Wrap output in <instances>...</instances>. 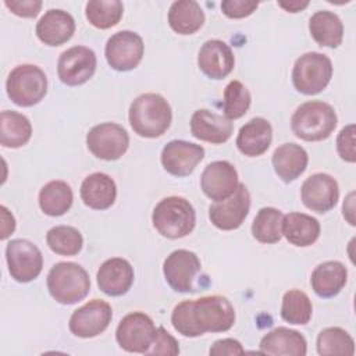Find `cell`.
Here are the masks:
<instances>
[{"label":"cell","instance_id":"obj_1","mask_svg":"<svg viewBox=\"0 0 356 356\" xmlns=\"http://www.w3.org/2000/svg\"><path fill=\"white\" fill-rule=\"evenodd\" d=\"M235 323L231 302L220 295L202 296L178 303L171 314V324L184 337L195 338L204 332H224Z\"/></svg>","mask_w":356,"mask_h":356},{"label":"cell","instance_id":"obj_2","mask_svg":"<svg viewBox=\"0 0 356 356\" xmlns=\"http://www.w3.org/2000/svg\"><path fill=\"white\" fill-rule=\"evenodd\" d=\"M129 124L142 138H159L171 125L172 113L168 102L159 93H143L129 107Z\"/></svg>","mask_w":356,"mask_h":356},{"label":"cell","instance_id":"obj_3","mask_svg":"<svg viewBox=\"0 0 356 356\" xmlns=\"http://www.w3.org/2000/svg\"><path fill=\"white\" fill-rule=\"evenodd\" d=\"M337 122L338 118L332 106L320 100L300 104L291 118L293 134L307 142L327 139L334 132Z\"/></svg>","mask_w":356,"mask_h":356},{"label":"cell","instance_id":"obj_4","mask_svg":"<svg viewBox=\"0 0 356 356\" xmlns=\"http://www.w3.org/2000/svg\"><path fill=\"white\" fill-rule=\"evenodd\" d=\"M152 222L160 235L170 239H178L193 231L196 213L185 197L168 196L156 204L152 214Z\"/></svg>","mask_w":356,"mask_h":356},{"label":"cell","instance_id":"obj_5","mask_svg":"<svg viewBox=\"0 0 356 356\" xmlns=\"http://www.w3.org/2000/svg\"><path fill=\"white\" fill-rule=\"evenodd\" d=\"M47 289L56 302L74 305L89 293L90 278L82 266L72 261H60L47 274Z\"/></svg>","mask_w":356,"mask_h":356},{"label":"cell","instance_id":"obj_6","mask_svg":"<svg viewBox=\"0 0 356 356\" xmlns=\"http://www.w3.org/2000/svg\"><path fill=\"white\" fill-rule=\"evenodd\" d=\"M6 89L14 104L31 107L46 96L47 76L38 65L21 64L8 74Z\"/></svg>","mask_w":356,"mask_h":356},{"label":"cell","instance_id":"obj_7","mask_svg":"<svg viewBox=\"0 0 356 356\" xmlns=\"http://www.w3.org/2000/svg\"><path fill=\"white\" fill-rule=\"evenodd\" d=\"M332 76L331 60L317 51L302 54L293 64L292 83L303 95H317L327 88Z\"/></svg>","mask_w":356,"mask_h":356},{"label":"cell","instance_id":"obj_8","mask_svg":"<svg viewBox=\"0 0 356 356\" xmlns=\"http://www.w3.org/2000/svg\"><path fill=\"white\" fill-rule=\"evenodd\" d=\"M6 260L11 278L29 282L42 271L43 256L39 248L28 239H13L6 248Z\"/></svg>","mask_w":356,"mask_h":356},{"label":"cell","instance_id":"obj_9","mask_svg":"<svg viewBox=\"0 0 356 356\" xmlns=\"http://www.w3.org/2000/svg\"><path fill=\"white\" fill-rule=\"evenodd\" d=\"M86 146L93 156L102 160H118L129 146L127 131L115 122L95 125L86 135Z\"/></svg>","mask_w":356,"mask_h":356},{"label":"cell","instance_id":"obj_10","mask_svg":"<svg viewBox=\"0 0 356 356\" xmlns=\"http://www.w3.org/2000/svg\"><path fill=\"white\" fill-rule=\"evenodd\" d=\"M154 332L153 320L142 312H134L120 321L115 330V339L127 352L146 353L152 345Z\"/></svg>","mask_w":356,"mask_h":356},{"label":"cell","instance_id":"obj_11","mask_svg":"<svg viewBox=\"0 0 356 356\" xmlns=\"http://www.w3.org/2000/svg\"><path fill=\"white\" fill-rule=\"evenodd\" d=\"M145 44L142 38L132 31H120L106 43V60L115 71H131L142 61Z\"/></svg>","mask_w":356,"mask_h":356},{"label":"cell","instance_id":"obj_12","mask_svg":"<svg viewBox=\"0 0 356 356\" xmlns=\"http://www.w3.org/2000/svg\"><path fill=\"white\" fill-rule=\"evenodd\" d=\"M111 318V306L102 299H92L71 314L68 328L75 337L93 338L108 327Z\"/></svg>","mask_w":356,"mask_h":356},{"label":"cell","instance_id":"obj_13","mask_svg":"<svg viewBox=\"0 0 356 356\" xmlns=\"http://www.w3.org/2000/svg\"><path fill=\"white\" fill-rule=\"evenodd\" d=\"M96 70V54L86 46H74L61 53L57 74L63 83L78 86L88 82Z\"/></svg>","mask_w":356,"mask_h":356},{"label":"cell","instance_id":"obj_14","mask_svg":"<svg viewBox=\"0 0 356 356\" xmlns=\"http://www.w3.org/2000/svg\"><path fill=\"white\" fill-rule=\"evenodd\" d=\"M250 209V195L243 184L224 200L216 202L209 207V218L214 227L222 231H232L242 225Z\"/></svg>","mask_w":356,"mask_h":356},{"label":"cell","instance_id":"obj_15","mask_svg":"<svg viewBox=\"0 0 356 356\" xmlns=\"http://www.w3.org/2000/svg\"><path fill=\"white\" fill-rule=\"evenodd\" d=\"M200 260L196 253L178 249L167 256L163 263V273L167 284L177 292H192L193 280L200 271Z\"/></svg>","mask_w":356,"mask_h":356},{"label":"cell","instance_id":"obj_16","mask_svg":"<svg viewBox=\"0 0 356 356\" xmlns=\"http://www.w3.org/2000/svg\"><path fill=\"white\" fill-rule=\"evenodd\" d=\"M238 185L236 168L227 160H218L207 164L200 177L203 193L214 202L228 199L236 191Z\"/></svg>","mask_w":356,"mask_h":356},{"label":"cell","instance_id":"obj_17","mask_svg":"<svg viewBox=\"0 0 356 356\" xmlns=\"http://www.w3.org/2000/svg\"><path fill=\"white\" fill-rule=\"evenodd\" d=\"M300 197L303 204L312 211L327 213L338 202V182L330 174H313L303 182L300 189Z\"/></svg>","mask_w":356,"mask_h":356},{"label":"cell","instance_id":"obj_18","mask_svg":"<svg viewBox=\"0 0 356 356\" xmlns=\"http://www.w3.org/2000/svg\"><path fill=\"white\" fill-rule=\"evenodd\" d=\"M204 149L186 140H171L161 150V164L167 172L175 177H186L203 160Z\"/></svg>","mask_w":356,"mask_h":356},{"label":"cell","instance_id":"obj_19","mask_svg":"<svg viewBox=\"0 0 356 356\" xmlns=\"http://www.w3.org/2000/svg\"><path fill=\"white\" fill-rule=\"evenodd\" d=\"M197 65L210 79H222L231 74L235 65V57L231 47L218 39L207 40L199 50Z\"/></svg>","mask_w":356,"mask_h":356},{"label":"cell","instance_id":"obj_20","mask_svg":"<svg viewBox=\"0 0 356 356\" xmlns=\"http://www.w3.org/2000/svg\"><path fill=\"white\" fill-rule=\"evenodd\" d=\"M99 289L108 296H121L129 291L134 284V268L131 263L121 257L106 260L96 274Z\"/></svg>","mask_w":356,"mask_h":356},{"label":"cell","instance_id":"obj_21","mask_svg":"<svg viewBox=\"0 0 356 356\" xmlns=\"http://www.w3.org/2000/svg\"><path fill=\"white\" fill-rule=\"evenodd\" d=\"M232 131L231 120L207 108L196 110L191 117V132L199 140L220 145L231 138Z\"/></svg>","mask_w":356,"mask_h":356},{"label":"cell","instance_id":"obj_22","mask_svg":"<svg viewBox=\"0 0 356 356\" xmlns=\"http://www.w3.org/2000/svg\"><path fill=\"white\" fill-rule=\"evenodd\" d=\"M74 32V17L58 8L46 11L36 24V35L39 40L47 46H61L72 38Z\"/></svg>","mask_w":356,"mask_h":356},{"label":"cell","instance_id":"obj_23","mask_svg":"<svg viewBox=\"0 0 356 356\" xmlns=\"http://www.w3.org/2000/svg\"><path fill=\"white\" fill-rule=\"evenodd\" d=\"M271 139V124L266 118L256 117L241 127L236 136V147L242 154L248 157H257L267 152Z\"/></svg>","mask_w":356,"mask_h":356},{"label":"cell","instance_id":"obj_24","mask_svg":"<svg viewBox=\"0 0 356 356\" xmlns=\"http://www.w3.org/2000/svg\"><path fill=\"white\" fill-rule=\"evenodd\" d=\"M259 346L260 353L264 355L305 356L307 352V342L305 337L300 332L286 327H278L266 334Z\"/></svg>","mask_w":356,"mask_h":356},{"label":"cell","instance_id":"obj_25","mask_svg":"<svg viewBox=\"0 0 356 356\" xmlns=\"http://www.w3.org/2000/svg\"><path fill=\"white\" fill-rule=\"evenodd\" d=\"M117 197V186L114 179L104 172H93L88 175L81 185V199L95 210H106L111 207Z\"/></svg>","mask_w":356,"mask_h":356},{"label":"cell","instance_id":"obj_26","mask_svg":"<svg viewBox=\"0 0 356 356\" xmlns=\"http://www.w3.org/2000/svg\"><path fill=\"white\" fill-rule=\"evenodd\" d=\"M273 167L284 182H292L300 177L309 163L307 152L296 143H284L273 153Z\"/></svg>","mask_w":356,"mask_h":356},{"label":"cell","instance_id":"obj_27","mask_svg":"<svg viewBox=\"0 0 356 356\" xmlns=\"http://www.w3.org/2000/svg\"><path fill=\"white\" fill-rule=\"evenodd\" d=\"M348 280L346 267L337 260H330L318 264L310 278V284L316 295L320 298L337 296L345 286Z\"/></svg>","mask_w":356,"mask_h":356},{"label":"cell","instance_id":"obj_28","mask_svg":"<svg viewBox=\"0 0 356 356\" xmlns=\"http://www.w3.org/2000/svg\"><path fill=\"white\" fill-rule=\"evenodd\" d=\"M282 235L295 246L306 248L320 236V222L305 213H288L282 220Z\"/></svg>","mask_w":356,"mask_h":356},{"label":"cell","instance_id":"obj_29","mask_svg":"<svg viewBox=\"0 0 356 356\" xmlns=\"http://www.w3.org/2000/svg\"><path fill=\"white\" fill-rule=\"evenodd\" d=\"M204 24V13L193 0L174 1L168 11V25L179 35H192Z\"/></svg>","mask_w":356,"mask_h":356},{"label":"cell","instance_id":"obj_30","mask_svg":"<svg viewBox=\"0 0 356 356\" xmlns=\"http://www.w3.org/2000/svg\"><path fill=\"white\" fill-rule=\"evenodd\" d=\"M309 31L312 38L325 47L335 49L342 43L343 25L339 17L331 11H317L309 19Z\"/></svg>","mask_w":356,"mask_h":356},{"label":"cell","instance_id":"obj_31","mask_svg":"<svg viewBox=\"0 0 356 356\" xmlns=\"http://www.w3.org/2000/svg\"><path fill=\"white\" fill-rule=\"evenodd\" d=\"M32 125L29 120L17 111L4 110L0 115V143L4 147L17 149L29 142Z\"/></svg>","mask_w":356,"mask_h":356},{"label":"cell","instance_id":"obj_32","mask_svg":"<svg viewBox=\"0 0 356 356\" xmlns=\"http://www.w3.org/2000/svg\"><path fill=\"white\" fill-rule=\"evenodd\" d=\"M72 200V189L64 181H50L39 192V206L50 217L65 214L71 209Z\"/></svg>","mask_w":356,"mask_h":356},{"label":"cell","instance_id":"obj_33","mask_svg":"<svg viewBox=\"0 0 356 356\" xmlns=\"http://www.w3.org/2000/svg\"><path fill=\"white\" fill-rule=\"evenodd\" d=\"M282 220L281 210L274 207L260 209L252 224L254 239L261 243H277L282 236Z\"/></svg>","mask_w":356,"mask_h":356},{"label":"cell","instance_id":"obj_34","mask_svg":"<svg viewBox=\"0 0 356 356\" xmlns=\"http://www.w3.org/2000/svg\"><path fill=\"white\" fill-rule=\"evenodd\" d=\"M317 352L321 356H352L355 353V342L345 330L328 327L317 337Z\"/></svg>","mask_w":356,"mask_h":356},{"label":"cell","instance_id":"obj_35","mask_svg":"<svg viewBox=\"0 0 356 356\" xmlns=\"http://www.w3.org/2000/svg\"><path fill=\"white\" fill-rule=\"evenodd\" d=\"M124 6L120 0H92L86 3L85 15L99 29H108L117 25L122 17Z\"/></svg>","mask_w":356,"mask_h":356},{"label":"cell","instance_id":"obj_36","mask_svg":"<svg viewBox=\"0 0 356 356\" xmlns=\"http://www.w3.org/2000/svg\"><path fill=\"white\" fill-rule=\"evenodd\" d=\"M313 306L309 296L300 289H289L282 296L281 317L289 324L305 325L310 321Z\"/></svg>","mask_w":356,"mask_h":356},{"label":"cell","instance_id":"obj_37","mask_svg":"<svg viewBox=\"0 0 356 356\" xmlns=\"http://www.w3.org/2000/svg\"><path fill=\"white\" fill-rule=\"evenodd\" d=\"M46 242L49 248L61 256H75L81 252L83 238L81 232L70 225H57L47 231Z\"/></svg>","mask_w":356,"mask_h":356},{"label":"cell","instance_id":"obj_38","mask_svg":"<svg viewBox=\"0 0 356 356\" xmlns=\"http://www.w3.org/2000/svg\"><path fill=\"white\" fill-rule=\"evenodd\" d=\"M252 96L249 89L239 81H231L224 90V117L236 120L246 114Z\"/></svg>","mask_w":356,"mask_h":356},{"label":"cell","instance_id":"obj_39","mask_svg":"<svg viewBox=\"0 0 356 356\" xmlns=\"http://www.w3.org/2000/svg\"><path fill=\"white\" fill-rule=\"evenodd\" d=\"M179 353L178 341L165 331L164 327L156 328L154 338L150 348L146 350V355H170L175 356Z\"/></svg>","mask_w":356,"mask_h":356},{"label":"cell","instance_id":"obj_40","mask_svg":"<svg viewBox=\"0 0 356 356\" xmlns=\"http://www.w3.org/2000/svg\"><path fill=\"white\" fill-rule=\"evenodd\" d=\"M355 134L356 127L355 124H349L342 128L337 138V150L342 160L348 163L356 161V150H355Z\"/></svg>","mask_w":356,"mask_h":356},{"label":"cell","instance_id":"obj_41","mask_svg":"<svg viewBox=\"0 0 356 356\" xmlns=\"http://www.w3.org/2000/svg\"><path fill=\"white\" fill-rule=\"evenodd\" d=\"M257 7L259 3L252 0H224L221 3V11L224 15L234 19L249 17Z\"/></svg>","mask_w":356,"mask_h":356},{"label":"cell","instance_id":"obj_42","mask_svg":"<svg viewBox=\"0 0 356 356\" xmlns=\"http://www.w3.org/2000/svg\"><path fill=\"white\" fill-rule=\"evenodd\" d=\"M4 6L15 15L22 18H33L42 8L40 0H6Z\"/></svg>","mask_w":356,"mask_h":356},{"label":"cell","instance_id":"obj_43","mask_svg":"<svg viewBox=\"0 0 356 356\" xmlns=\"http://www.w3.org/2000/svg\"><path fill=\"white\" fill-rule=\"evenodd\" d=\"M210 355L213 356H224V355H242L245 353V349L242 343L236 339L232 338H225V339H218L213 343V346L209 350Z\"/></svg>","mask_w":356,"mask_h":356},{"label":"cell","instance_id":"obj_44","mask_svg":"<svg viewBox=\"0 0 356 356\" xmlns=\"http://www.w3.org/2000/svg\"><path fill=\"white\" fill-rule=\"evenodd\" d=\"M0 211H1V221H3L1 222V235H0V238L6 239V238H8L14 232V229H15V220H14L13 214L7 210V207L1 206Z\"/></svg>","mask_w":356,"mask_h":356},{"label":"cell","instance_id":"obj_45","mask_svg":"<svg viewBox=\"0 0 356 356\" xmlns=\"http://www.w3.org/2000/svg\"><path fill=\"white\" fill-rule=\"evenodd\" d=\"M278 6L281 8H284L288 13H299L302 10H305L309 6V1L305 0H292V1H278Z\"/></svg>","mask_w":356,"mask_h":356},{"label":"cell","instance_id":"obj_46","mask_svg":"<svg viewBox=\"0 0 356 356\" xmlns=\"http://www.w3.org/2000/svg\"><path fill=\"white\" fill-rule=\"evenodd\" d=\"M353 197H355V193H349V196L346 197V200L343 202V216L346 217V220L349 221L350 225H355V218H353V211H355V207H353Z\"/></svg>","mask_w":356,"mask_h":356}]
</instances>
